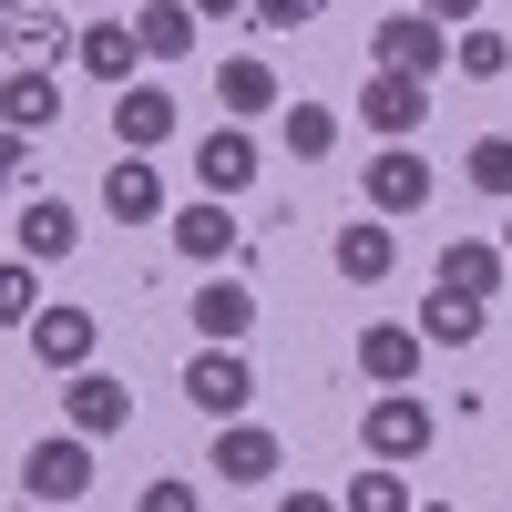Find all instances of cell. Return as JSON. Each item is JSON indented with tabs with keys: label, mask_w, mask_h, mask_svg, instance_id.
Returning <instances> with one entry per match:
<instances>
[{
	"label": "cell",
	"mask_w": 512,
	"mask_h": 512,
	"mask_svg": "<svg viewBox=\"0 0 512 512\" xmlns=\"http://www.w3.org/2000/svg\"><path fill=\"white\" fill-rule=\"evenodd\" d=\"M82 492H93V431H62V441L21 451V502H82Z\"/></svg>",
	"instance_id": "cell-1"
},
{
	"label": "cell",
	"mask_w": 512,
	"mask_h": 512,
	"mask_svg": "<svg viewBox=\"0 0 512 512\" xmlns=\"http://www.w3.org/2000/svg\"><path fill=\"white\" fill-rule=\"evenodd\" d=\"M185 400H195V420H246V400H256V369L226 349V338H205V349L185 359Z\"/></svg>",
	"instance_id": "cell-2"
},
{
	"label": "cell",
	"mask_w": 512,
	"mask_h": 512,
	"mask_svg": "<svg viewBox=\"0 0 512 512\" xmlns=\"http://www.w3.org/2000/svg\"><path fill=\"white\" fill-rule=\"evenodd\" d=\"M369 62H390V72H420V82H431V72L451 62V21H431V11L410 0V11H390V21L369 31Z\"/></svg>",
	"instance_id": "cell-3"
},
{
	"label": "cell",
	"mask_w": 512,
	"mask_h": 512,
	"mask_svg": "<svg viewBox=\"0 0 512 512\" xmlns=\"http://www.w3.org/2000/svg\"><path fill=\"white\" fill-rule=\"evenodd\" d=\"M359 123L369 134H420V123H431V82L420 72H390V62H369V82H359Z\"/></svg>",
	"instance_id": "cell-4"
},
{
	"label": "cell",
	"mask_w": 512,
	"mask_h": 512,
	"mask_svg": "<svg viewBox=\"0 0 512 512\" xmlns=\"http://www.w3.org/2000/svg\"><path fill=\"white\" fill-rule=\"evenodd\" d=\"M431 431H441V420H431V400H420V390H379L369 420H359V441H369L379 461H420V451H431Z\"/></svg>",
	"instance_id": "cell-5"
},
{
	"label": "cell",
	"mask_w": 512,
	"mask_h": 512,
	"mask_svg": "<svg viewBox=\"0 0 512 512\" xmlns=\"http://www.w3.org/2000/svg\"><path fill=\"white\" fill-rule=\"evenodd\" d=\"M277 431H256V420H226V431H216V451H205V472H216V482H236V492H267L277 482Z\"/></svg>",
	"instance_id": "cell-6"
},
{
	"label": "cell",
	"mask_w": 512,
	"mask_h": 512,
	"mask_svg": "<svg viewBox=\"0 0 512 512\" xmlns=\"http://www.w3.org/2000/svg\"><path fill=\"white\" fill-rule=\"evenodd\" d=\"M256 164H267V144H256V134H246V123L226 113V123H216V134H205V144H195V185H205V195H246V185H256Z\"/></svg>",
	"instance_id": "cell-7"
},
{
	"label": "cell",
	"mask_w": 512,
	"mask_h": 512,
	"mask_svg": "<svg viewBox=\"0 0 512 512\" xmlns=\"http://www.w3.org/2000/svg\"><path fill=\"white\" fill-rule=\"evenodd\" d=\"M420 205H431V154L379 144L369 154V216H420Z\"/></svg>",
	"instance_id": "cell-8"
},
{
	"label": "cell",
	"mask_w": 512,
	"mask_h": 512,
	"mask_svg": "<svg viewBox=\"0 0 512 512\" xmlns=\"http://www.w3.org/2000/svg\"><path fill=\"white\" fill-rule=\"evenodd\" d=\"M21 338H31V359H41V369H62V379H72V369H93V338H103V318H93V308H41Z\"/></svg>",
	"instance_id": "cell-9"
},
{
	"label": "cell",
	"mask_w": 512,
	"mask_h": 512,
	"mask_svg": "<svg viewBox=\"0 0 512 512\" xmlns=\"http://www.w3.org/2000/svg\"><path fill=\"white\" fill-rule=\"evenodd\" d=\"M236 236H246V226L226 216V195H205V185H195V195L175 205V256H195V267H216V256H236Z\"/></svg>",
	"instance_id": "cell-10"
},
{
	"label": "cell",
	"mask_w": 512,
	"mask_h": 512,
	"mask_svg": "<svg viewBox=\"0 0 512 512\" xmlns=\"http://www.w3.org/2000/svg\"><path fill=\"white\" fill-rule=\"evenodd\" d=\"M113 144H134V154L175 144V93H164V82H123L113 93Z\"/></svg>",
	"instance_id": "cell-11"
},
{
	"label": "cell",
	"mask_w": 512,
	"mask_h": 512,
	"mask_svg": "<svg viewBox=\"0 0 512 512\" xmlns=\"http://www.w3.org/2000/svg\"><path fill=\"white\" fill-rule=\"evenodd\" d=\"M62 420H72V431H93V441H113L123 420H134V390H123V379H103V369H72Z\"/></svg>",
	"instance_id": "cell-12"
},
{
	"label": "cell",
	"mask_w": 512,
	"mask_h": 512,
	"mask_svg": "<svg viewBox=\"0 0 512 512\" xmlns=\"http://www.w3.org/2000/svg\"><path fill=\"white\" fill-rule=\"evenodd\" d=\"M72 62L93 72V82H113V93H123V82H134L154 52H144V31H134V21H93V31L72 41Z\"/></svg>",
	"instance_id": "cell-13"
},
{
	"label": "cell",
	"mask_w": 512,
	"mask_h": 512,
	"mask_svg": "<svg viewBox=\"0 0 512 512\" xmlns=\"http://www.w3.org/2000/svg\"><path fill=\"white\" fill-rule=\"evenodd\" d=\"M103 216H113V226H154V216H164V175H154L134 144H123L113 175H103Z\"/></svg>",
	"instance_id": "cell-14"
},
{
	"label": "cell",
	"mask_w": 512,
	"mask_h": 512,
	"mask_svg": "<svg viewBox=\"0 0 512 512\" xmlns=\"http://www.w3.org/2000/svg\"><path fill=\"white\" fill-rule=\"evenodd\" d=\"M0 123H11V134H52V123H62V82L41 62H11V82H0Z\"/></svg>",
	"instance_id": "cell-15"
},
{
	"label": "cell",
	"mask_w": 512,
	"mask_h": 512,
	"mask_svg": "<svg viewBox=\"0 0 512 512\" xmlns=\"http://www.w3.org/2000/svg\"><path fill=\"white\" fill-rule=\"evenodd\" d=\"M420 349H431L420 328H390V318H379V328H359V379H379V390H410V379H420Z\"/></svg>",
	"instance_id": "cell-16"
},
{
	"label": "cell",
	"mask_w": 512,
	"mask_h": 512,
	"mask_svg": "<svg viewBox=\"0 0 512 512\" xmlns=\"http://www.w3.org/2000/svg\"><path fill=\"white\" fill-rule=\"evenodd\" d=\"M11 246H21V256H41V267H52V256H72V246H82V216H72L62 195H31L21 216H11Z\"/></svg>",
	"instance_id": "cell-17"
},
{
	"label": "cell",
	"mask_w": 512,
	"mask_h": 512,
	"mask_svg": "<svg viewBox=\"0 0 512 512\" xmlns=\"http://www.w3.org/2000/svg\"><path fill=\"white\" fill-rule=\"evenodd\" d=\"M185 318H195V338H226V349H236V338L256 328V287H246V277H205Z\"/></svg>",
	"instance_id": "cell-18"
},
{
	"label": "cell",
	"mask_w": 512,
	"mask_h": 512,
	"mask_svg": "<svg viewBox=\"0 0 512 512\" xmlns=\"http://www.w3.org/2000/svg\"><path fill=\"white\" fill-rule=\"evenodd\" d=\"M216 103H226L236 123H256V113H277V103H287V82H277V62L236 52V62H216Z\"/></svg>",
	"instance_id": "cell-19"
},
{
	"label": "cell",
	"mask_w": 512,
	"mask_h": 512,
	"mask_svg": "<svg viewBox=\"0 0 512 512\" xmlns=\"http://www.w3.org/2000/svg\"><path fill=\"white\" fill-rule=\"evenodd\" d=\"M328 256H338V277H349V287H390V267H400V236L359 216V226H338V246H328Z\"/></svg>",
	"instance_id": "cell-20"
},
{
	"label": "cell",
	"mask_w": 512,
	"mask_h": 512,
	"mask_svg": "<svg viewBox=\"0 0 512 512\" xmlns=\"http://www.w3.org/2000/svg\"><path fill=\"white\" fill-rule=\"evenodd\" d=\"M502 267H512V246H492V236H451L441 246V287H461V297H492Z\"/></svg>",
	"instance_id": "cell-21"
},
{
	"label": "cell",
	"mask_w": 512,
	"mask_h": 512,
	"mask_svg": "<svg viewBox=\"0 0 512 512\" xmlns=\"http://www.w3.org/2000/svg\"><path fill=\"white\" fill-rule=\"evenodd\" d=\"M482 308H492V297H461V287H441V277H431L420 338H431V349H472V338H482Z\"/></svg>",
	"instance_id": "cell-22"
},
{
	"label": "cell",
	"mask_w": 512,
	"mask_h": 512,
	"mask_svg": "<svg viewBox=\"0 0 512 512\" xmlns=\"http://www.w3.org/2000/svg\"><path fill=\"white\" fill-rule=\"evenodd\" d=\"M134 31H144V52H154V62H185V52H195V31H205V11H195V0H144Z\"/></svg>",
	"instance_id": "cell-23"
},
{
	"label": "cell",
	"mask_w": 512,
	"mask_h": 512,
	"mask_svg": "<svg viewBox=\"0 0 512 512\" xmlns=\"http://www.w3.org/2000/svg\"><path fill=\"white\" fill-rule=\"evenodd\" d=\"M451 72H461V82H512V41L472 21V31H461V41H451Z\"/></svg>",
	"instance_id": "cell-24"
},
{
	"label": "cell",
	"mask_w": 512,
	"mask_h": 512,
	"mask_svg": "<svg viewBox=\"0 0 512 512\" xmlns=\"http://www.w3.org/2000/svg\"><path fill=\"white\" fill-rule=\"evenodd\" d=\"M338 502H349V512H410V482H400V461H379V451H369V472L338 492Z\"/></svg>",
	"instance_id": "cell-25"
},
{
	"label": "cell",
	"mask_w": 512,
	"mask_h": 512,
	"mask_svg": "<svg viewBox=\"0 0 512 512\" xmlns=\"http://www.w3.org/2000/svg\"><path fill=\"white\" fill-rule=\"evenodd\" d=\"M287 154H297V164L338 154V113H328V103H287Z\"/></svg>",
	"instance_id": "cell-26"
},
{
	"label": "cell",
	"mask_w": 512,
	"mask_h": 512,
	"mask_svg": "<svg viewBox=\"0 0 512 512\" xmlns=\"http://www.w3.org/2000/svg\"><path fill=\"white\" fill-rule=\"evenodd\" d=\"M461 175H472L482 195H502V205H512V134H482V144H472V164H461Z\"/></svg>",
	"instance_id": "cell-27"
},
{
	"label": "cell",
	"mask_w": 512,
	"mask_h": 512,
	"mask_svg": "<svg viewBox=\"0 0 512 512\" xmlns=\"http://www.w3.org/2000/svg\"><path fill=\"white\" fill-rule=\"evenodd\" d=\"M72 41H82V31H62V21H31V11H21V21H11V62H52V52H72Z\"/></svg>",
	"instance_id": "cell-28"
},
{
	"label": "cell",
	"mask_w": 512,
	"mask_h": 512,
	"mask_svg": "<svg viewBox=\"0 0 512 512\" xmlns=\"http://www.w3.org/2000/svg\"><path fill=\"white\" fill-rule=\"evenodd\" d=\"M31 267H41V256H21V246H11V267H0V318H11V328L41 318V308H31Z\"/></svg>",
	"instance_id": "cell-29"
},
{
	"label": "cell",
	"mask_w": 512,
	"mask_h": 512,
	"mask_svg": "<svg viewBox=\"0 0 512 512\" xmlns=\"http://www.w3.org/2000/svg\"><path fill=\"white\" fill-rule=\"evenodd\" d=\"M328 11V0H256V21H267V31H308Z\"/></svg>",
	"instance_id": "cell-30"
},
{
	"label": "cell",
	"mask_w": 512,
	"mask_h": 512,
	"mask_svg": "<svg viewBox=\"0 0 512 512\" xmlns=\"http://www.w3.org/2000/svg\"><path fill=\"white\" fill-rule=\"evenodd\" d=\"M420 11H431V21H451V31H472V21H482V0H420Z\"/></svg>",
	"instance_id": "cell-31"
},
{
	"label": "cell",
	"mask_w": 512,
	"mask_h": 512,
	"mask_svg": "<svg viewBox=\"0 0 512 512\" xmlns=\"http://www.w3.org/2000/svg\"><path fill=\"white\" fill-rule=\"evenodd\" d=\"M195 11H205V21H246L256 0H195Z\"/></svg>",
	"instance_id": "cell-32"
},
{
	"label": "cell",
	"mask_w": 512,
	"mask_h": 512,
	"mask_svg": "<svg viewBox=\"0 0 512 512\" xmlns=\"http://www.w3.org/2000/svg\"><path fill=\"white\" fill-rule=\"evenodd\" d=\"M502 246H512V216H502Z\"/></svg>",
	"instance_id": "cell-33"
}]
</instances>
